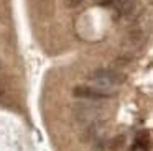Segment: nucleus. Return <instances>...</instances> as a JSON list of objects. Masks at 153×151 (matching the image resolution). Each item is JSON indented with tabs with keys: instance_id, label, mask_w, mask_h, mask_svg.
<instances>
[{
	"instance_id": "1",
	"label": "nucleus",
	"mask_w": 153,
	"mask_h": 151,
	"mask_svg": "<svg viewBox=\"0 0 153 151\" xmlns=\"http://www.w3.org/2000/svg\"><path fill=\"white\" fill-rule=\"evenodd\" d=\"M89 79L97 82V84H100V85H119V84H123L127 81V76L123 72L117 71V69L100 67V69H96L89 76Z\"/></svg>"
},
{
	"instance_id": "2",
	"label": "nucleus",
	"mask_w": 153,
	"mask_h": 151,
	"mask_svg": "<svg viewBox=\"0 0 153 151\" xmlns=\"http://www.w3.org/2000/svg\"><path fill=\"white\" fill-rule=\"evenodd\" d=\"M74 97L77 98H87V100H102V98H110L115 95L114 90H107V89L100 87H89V85H77L73 90Z\"/></svg>"
},
{
	"instance_id": "3",
	"label": "nucleus",
	"mask_w": 153,
	"mask_h": 151,
	"mask_svg": "<svg viewBox=\"0 0 153 151\" xmlns=\"http://www.w3.org/2000/svg\"><path fill=\"white\" fill-rule=\"evenodd\" d=\"M99 107L96 105H87V104H79L74 108V115H76L77 120L81 121H87V125L96 121L97 115H99Z\"/></svg>"
},
{
	"instance_id": "4",
	"label": "nucleus",
	"mask_w": 153,
	"mask_h": 151,
	"mask_svg": "<svg viewBox=\"0 0 153 151\" xmlns=\"http://www.w3.org/2000/svg\"><path fill=\"white\" fill-rule=\"evenodd\" d=\"M123 146H125V136H123V135H117V136H114L112 140L109 141V150L110 151H119V150H122Z\"/></svg>"
},
{
	"instance_id": "5",
	"label": "nucleus",
	"mask_w": 153,
	"mask_h": 151,
	"mask_svg": "<svg viewBox=\"0 0 153 151\" xmlns=\"http://www.w3.org/2000/svg\"><path fill=\"white\" fill-rule=\"evenodd\" d=\"M128 62H130L128 58H119V59H115V64L117 66H123V64H128Z\"/></svg>"
},
{
	"instance_id": "6",
	"label": "nucleus",
	"mask_w": 153,
	"mask_h": 151,
	"mask_svg": "<svg viewBox=\"0 0 153 151\" xmlns=\"http://www.w3.org/2000/svg\"><path fill=\"white\" fill-rule=\"evenodd\" d=\"M81 2H82V0H68L66 5H68V7H76V5H79Z\"/></svg>"
},
{
	"instance_id": "7",
	"label": "nucleus",
	"mask_w": 153,
	"mask_h": 151,
	"mask_svg": "<svg viewBox=\"0 0 153 151\" xmlns=\"http://www.w3.org/2000/svg\"><path fill=\"white\" fill-rule=\"evenodd\" d=\"M2 94H4V90H2V87H0V97H2Z\"/></svg>"
}]
</instances>
